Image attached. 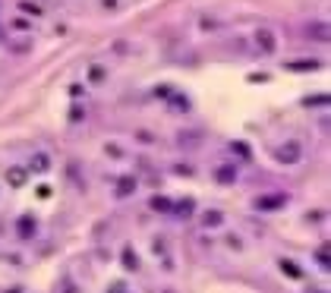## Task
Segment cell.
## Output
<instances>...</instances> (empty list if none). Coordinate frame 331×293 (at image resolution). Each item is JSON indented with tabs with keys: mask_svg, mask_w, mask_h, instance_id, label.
I'll use <instances>...</instances> for the list:
<instances>
[{
	"mask_svg": "<svg viewBox=\"0 0 331 293\" xmlns=\"http://www.w3.org/2000/svg\"><path fill=\"white\" fill-rule=\"evenodd\" d=\"M300 155H303V148H300L297 142H290V145H281V148L275 151V158H278L281 164H297V161H300Z\"/></svg>",
	"mask_w": 331,
	"mask_h": 293,
	"instance_id": "obj_1",
	"label": "cell"
},
{
	"mask_svg": "<svg viewBox=\"0 0 331 293\" xmlns=\"http://www.w3.org/2000/svg\"><path fill=\"white\" fill-rule=\"evenodd\" d=\"M256 41H259V48H262L265 54H275V48H278L275 32H271V29H259V32H256Z\"/></svg>",
	"mask_w": 331,
	"mask_h": 293,
	"instance_id": "obj_2",
	"label": "cell"
},
{
	"mask_svg": "<svg viewBox=\"0 0 331 293\" xmlns=\"http://www.w3.org/2000/svg\"><path fill=\"white\" fill-rule=\"evenodd\" d=\"M16 230H19V237H22V240H29L32 233H35V218H29V215H26V218H19V221H16Z\"/></svg>",
	"mask_w": 331,
	"mask_h": 293,
	"instance_id": "obj_3",
	"label": "cell"
},
{
	"mask_svg": "<svg viewBox=\"0 0 331 293\" xmlns=\"http://www.w3.org/2000/svg\"><path fill=\"white\" fill-rule=\"evenodd\" d=\"M322 63L318 60H293V63H287V69H293V73H309V69H318Z\"/></svg>",
	"mask_w": 331,
	"mask_h": 293,
	"instance_id": "obj_4",
	"label": "cell"
},
{
	"mask_svg": "<svg viewBox=\"0 0 331 293\" xmlns=\"http://www.w3.org/2000/svg\"><path fill=\"white\" fill-rule=\"evenodd\" d=\"M312 259L318 262V268H322V271H328V268H331V255H328V246H318V249L312 252Z\"/></svg>",
	"mask_w": 331,
	"mask_h": 293,
	"instance_id": "obj_5",
	"label": "cell"
},
{
	"mask_svg": "<svg viewBox=\"0 0 331 293\" xmlns=\"http://www.w3.org/2000/svg\"><path fill=\"white\" fill-rule=\"evenodd\" d=\"M7 183L19 189V186L26 183V170H22V167H10V170H7Z\"/></svg>",
	"mask_w": 331,
	"mask_h": 293,
	"instance_id": "obj_6",
	"label": "cell"
},
{
	"mask_svg": "<svg viewBox=\"0 0 331 293\" xmlns=\"http://www.w3.org/2000/svg\"><path fill=\"white\" fill-rule=\"evenodd\" d=\"M123 265H126V271H139V255L133 252V246L123 249Z\"/></svg>",
	"mask_w": 331,
	"mask_h": 293,
	"instance_id": "obj_7",
	"label": "cell"
},
{
	"mask_svg": "<svg viewBox=\"0 0 331 293\" xmlns=\"http://www.w3.org/2000/svg\"><path fill=\"white\" fill-rule=\"evenodd\" d=\"M221 221H224L221 212H205L202 215V227H221Z\"/></svg>",
	"mask_w": 331,
	"mask_h": 293,
	"instance_id": "obj_8",
	"label": "cell"
},
{
	"mask_svg": "<svg viewBox=\"0 0 331 293\" xmlns=\"http://www.w3.org/2000/svg\"><path fill=\"white\" fill-rule=\"evenodd\" d=\"M281 271L284 274H287V277H303V271H300V268H297V262H287V259H281Z\"/></svg>",
	"mask_w": 331,
	"mask_h": 293,
	"instance_id": "obj_9",
	"label": "cell"
},
{
	"mask_svg": "<svg viewBox=\"0 0 331 293\" xmlns=\"http://www.w3.org/2000/svg\"><path fill=\"white\" fill-rule=\"evenodd\" d=\"M218 180L221 183H233L236 180V167H233V164H224V167L218 170Z\"/></svg>",
	"mask_w": 331,
	"mask_h": 293,
	"instance_id": "obj_10",
	"label": "cell"
},
{
	"mask_svg": "<svg viewBox=\"0 0 331 293\" xmlns=\"http://www.w3.org/2000/svg\"><path fill=\"white\" fill-rule=\"evenodd\" d=\"M151 208H155V212H174L171 199H164V196H155V199H151Z\"/></svg>",
	"mask_w": 331,
	"mask_h": 293,
	"instance_id": "obj_11",
	"label": "cell"
},
{
	"mask_svg": "<svg viewBox=\"0 0 331 293\" xmlns=\"http://www.w3.org/2000/svg\"><path fill=\"white\" fill-rule=\"evenodd\" d=\"M259 208H278V205H284V196H271V199H259L256 202Z\"/></svg>",
	"mask_w": 331,
	"mask_h": 293,
	"instance_id": "obj_12",
	"label": "cell"
},
{
	"mask_svg": "<svg viewBox=\"0 0 331 293\" xmlns=\"http://www.w3.org/2000/svg\"><path fill=\"white\" fill-rule=\"evenodd\" d=\"M133 186H136V180H133V177H123V180H120V186H117V196H129V192H133Z\"/></svg>",
	"mask_w": 331,
	"mask_h": 293,
	"instance_id": "obj_13",
	"label": "cell"
},
{
	"mask_svg": "<svg viewBox=\"0 0 331 293\" xmlns=\"http://www.w3.org/2000/svg\"><path fill=\"white\" fill-rule=\"evenodd\" d=\"M32 170H35V173H44V170H47V155H35V158H32Z\"/></svg>",
	"mask_w": 331,
	"mask_h": 293,
	"instance_id": "obj_14",
	"label": "cell"
},
{
	"mask_svg": "<svg viewBox=\"0 0 331 293\" xmlns=\"http://www.w3.org/2000/svg\"><path fill=\"white\" fill-rule=\"evenodd\" d=\"M177 212H180V215H189V212H193V202H189V199H186V202H180V205H177Z\"/></svg>",
	"mask_w": 331,
	"mask_h": 293,
	"instance_id": "obj_15",
	"label": "cell"
},
{
	"mask_svg": "<svg viewBox=\"0 0 331 293\" xmlns=\"http://www.w3.org/2000/svg\"><path fill=\"white\" fill-rule=\"evenodd\" d=\"M328 101V95H318V98H306V104H325Z\"/></svg>",
	"mask_w": 331,
	"mask_h": 293,
	"instance_id": "obj_16",
	"label": "cell"
}]
</instances>
